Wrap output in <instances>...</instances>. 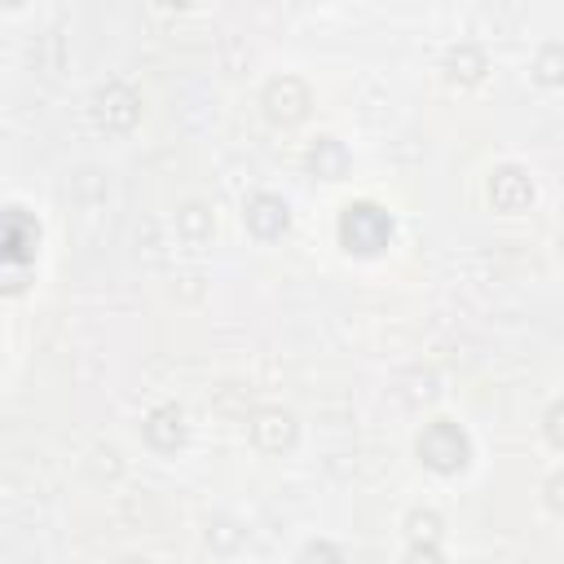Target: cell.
I'll list each match as a JSON object with an SVG mask.
<instances>
[{"label":"cell","instance_id":"1","mask_svg":"<svg viewBox=\"0 0 564 564\" xmlns=\"http://www.w3.org/2000/svg\"><path fill=\"white\" fill-rule=\"evenodd\" d=\"M339 238H344L348 251H357V256H375V251L388 247V238H392V220H388V212H379L375 203H352V207H344Z\"/></svg>","mask_w":564,"mask_h":564},{"label":"cell","instance_id":"12","mask_svg":"<svg viewBox=\"0 0 564 564\" xmlns=\"http://www.w3.org/2000/svg\"><path fill=\"white\" fill-rule=\"evenodd\" d=\"M163 4H194V0H163Z\"/></svg>","mask_w":564,"mask_h":564},{"label":"cell","instance_id":"8","mask_svg":"<svg viewBox=\"0 0 564 564\" xmlns=\"http://www.w3.org/2000/svg\"><path fill=\"white\" fill-rule=\"evenodd\" d=\"M256 441L264 445V449H282V445H291V436H295V423H291V414H278V410H269V414H260L256 419Z\"/></svg>","mask_w":564,"mask_h":564},{"label":"cell","instance_id":"10","mask_svg":"<svg viewBox=\"0 0 564 564\" xmlns=\"http://www.w3.org/2000/svg\"><path fill=\"white\" fill-rule=\"evenodd\" d=\"M546 432H551L555 445H564V405H555V410L546 414Z\"/></svg>","mask_w":564,"mask_h":564},{"label":"cell","instance_id":"3","mask_svg":"<svg viewBox=\"0 0 564 564\" xmlns=\"http://www.w3.org/2000/svg\"><path fill=\"white\" fill-rule=\"evenodd\" d=\"M489 198L502 207V212H520L529 198H533V185L520 167H502L494 181H489Z\"/></svg>","mask_w":564,"mask_h":564},{"label":"cell","instance_id":"9","mask_svg":"<svg viewBox=\"0 0 564 564\" xmlns=\"http://www.w3.org/2000/svg\"><path fill=\"white\" fill-rule=\"evenodd\" d=\"M145 436H150L159 449H176V445H181V414H176V410H154L150 423H145Z\"/></svg>","mask_w":564,"mask_h":564},{"label":"cell","instance_id":"4","mask_svg":"<svg viewBox=\"0 0 564 564\" xmlns=\"http://www.w3.org/2000/svg\"><path fill=\"white\" fill-rule=\"evenodd\" d=\"M247 225H251V234H260V238H278V234L286 229V203L273 198V194H256V198L247 203Z\"/></svg>","mask_w":564,"mask_h":564},{"label":"cell","instance_id":"6","mask_svg":"<svg viewBox=\"0 0 564 564\" xmlns=\"http://www.w3.org/2000/svg\"><path fill=\"white\" fill-rule=\"evenodd\" d=\"M97 119H101L106 128H128V123L137 119V101H132V93L119 88V84H110L106 93H97Z\"/></svg>","mask_w":564,"mask_h":564},{"label":"cell","instance_id":"7","mask_svg":"<svg viewBox=\"0 0 564 564\" xmlns=\"http://www.w3.org/2000/svg\"><path fill=\"white\" fill-rule=\"evenodd\" d=\"M308 167H313L317 176H326V181H339V176H344V167H348V154H344V145H339V141L322 137V141L313 145V154H308Z\"/></svg>","mask_w":564,"mask_h":564},{"label":"cell","instance_id":"2","mask_svg":"<svg viewBox=\"0 0 564 564\" xmlns=\"http://www.w3.org/2000/svg\"><path fill=\"white\" fill-rule=\"evenodd\" d=\"M419 458H423L427 467H436V471H458V467L467 463V436H463L454 423L436 419V423H427L423 436H419Z\"/></svg>","mask_w":564,"mask_h":564},{"label":"cell","instance_id":"5","mask_svg":"<svg viewBox=\"0 0 564 564\" xmlns=\"http://www.w3.org/2000/svg\"><path fill=\"white\" fill-rule=\"evenodd\" d=\"M304 106H308V88H304L300 79H278V84H269V115H273V119L295 123V119L304 115Z\"/></svg>","mask_w":564,"mask_h":564},{"label":"cell","instance_id":"11","mask_svg":"<svg viewBox=\"0 0 564 564\" xmlns=\"http://www.w3.org/2000/svg\"><path fill=\"white\" fill-rule=\"evenodd\" d=\"M551 502H555V507H564V476H560V480H551Z\"/></svg>","mask_w":564,"mask_h":564}]
</instances>
